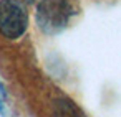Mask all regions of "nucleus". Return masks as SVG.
I'll list each match as a JSON object with an SVG mask.
<instances>
[{
    "label": "nucleus",
    "instance_id": "f257e3e1",
    "mask_svg": "<svg viewBox=\"0 0 121 117\" xmlns=\"http://www.w3.org/2000/svg\"><path fill=\"white\" fill-rule=\"evenodd\" d=\"M27 30V12L17 0H0V33L15 40Z\"/></svg>",
    "mask_w": 121,
    "mask_h": 117
},
{
    "label": "nucleus",
    "instance_id": "7ed1b4c3",
    "mask_svg": "<svg viewBox=\"0 0 121 117\" xmlns=\"http://www.w3.org/2000/svg\"><path fill=\"white\" fill-rule=\"evenodd\" d=\"M55 117H83L80 109L68 99H58L53 105Z\"/></svg>",
    "mask_w": 121,
    "mask_h": 117
},
{
    "label": "nucleus",
    "instance_id": "f03ea898",
    "mask_svg": "<svg viewBox=\"0 0 121 117\" xmlns=\"http://www.w3.org/2000/svg\"><path fill=\"white\" fill-rule=\"evenodd\" d=\"M66 4L61 0H43L38 7V20L45 30L63 27V23L66 22Z\"/></svg>",
    "mask_w": 121,
    "mask_h": 117
}]
</instances>
